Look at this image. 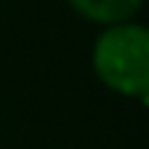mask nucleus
Instances as JSON below:
<instances>
[{"instance_id": "1", "label": "nucleus", "mask_w": 149, "mask_h": 149, "mask_svg": "<svg viewBox=\"0 0 149 149\" xmlns=\"http://www.w3.org/2000/svg\"><path fill=\"white\" fill-rule=\"evenodd\" d=\"M91 64L97 79L120 97H149V32L143 24L123 21L102 26L94 41Z\"/></svg>"}, {"instance_id": "2", "label": "nucleus", "mask_w": 149, "mask_h": 149, "mask_svg": "<svg viewBox=\"0 0 149 149\" xmlns=\"http://www.w3.org/2000/svg\"><path fill=\"white\" fill-rule=\"evenodd\" d=\"M67 3L85 21L100 24V26H111V24L132 21L143 0H67Z\"/></svg>"}]
</instances>
